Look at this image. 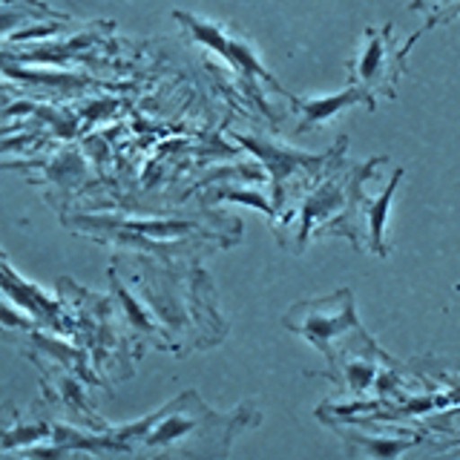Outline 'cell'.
<instances>
[{
    "label": "cell",
    "instance_id": "4",
    "mask_svg": "<svg viewBox=\"0 0 460 460\" xmlns=\"http://www.w3.org/2000/svg\"><path fill=\"white\" fill-rule=\"evenodd\" d=\"M400 176H402V170L394 172V176H392V184L385 187V193H383L380 199L368 201V199H363V193L357 196V208H354V213L359 216V219H363V230L368 234V248H371L374 253H380V256H385L383 227H385V216H388V201H392V196H394V190H397Z\"/></svg>",
    "mask_w": 460,
    "mask_h": 460
},
{
    "label": "cell",
    "instance_id": "1",
    "mask_svg": "<svg viewBox=\"0 0 460 460\" xmlns=\"http://www.w3.org/2000/svg\"><path fill=\"white\" fill-rule=\"evenodd\" d=\"M423 32H414L406 43L392 40V23H385L383 29H366V47L359 49L349 61V84L363 86L371 95H397V81L406 69V55L411 49V43L420 38Z\"/></svg>",
    "mask_w": 460,
    "mask_h": 460
},
{
    "label": "cell",
    "instance_id": "5",
    "mask_svg": "<svg viewBox=\"0 0 460 460\" xmlns=\"http://www.w3.org/2000/svg\"><path fill=\"white\" fill-rule=\"evenodd\" d=\"M411 12H420L426 18V26L420 32L431 26H440V23H452L460 18V0H411L409 4Z\"/></svg>",
    "mask_w": 460,
    "mask_h": 460
},
{
    "label": "cell",
    "instance_id": "3",
    "mask_svg": "<svg viewBox=\"0 0 460 460\" xmlns=\"http://www.w3.org/2000/svg\"><path fill=\"white\" fill-rule=\"evenodd\" d=\"M291 104L299 115V133H308V129H316L328 124L334 115H340L342 110H349L354 104H366L368 110H374V95L366 93L363 86H349L345 93L337 95H325V98H291Z\"/></svg>",
    "mask_w": 460,
    "mask_h": 460
},
{
    "label": "cell",
    "instance_id": "2",
    "mask_svg": "<svg viewBox=\"0 0 460 460\" xmlns=\"http://www.w3.org/2000/svg\"><path fill=\"white\" fill-rule=\"evenodd\" d=\"M285 328L308 337L316 349L331 357V345L342 340L349 331H359L357 314H354V294L349 288H342V291L331 296L302 302V305L285 314Z\"/></svg>",
    "mask_w": 460,
    "mask_h": 460
}]
</instances>
